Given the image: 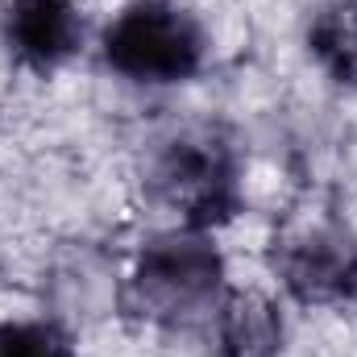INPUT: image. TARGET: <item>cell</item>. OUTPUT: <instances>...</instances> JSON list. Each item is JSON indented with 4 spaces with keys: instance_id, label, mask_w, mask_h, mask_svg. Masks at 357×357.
Masks as SVG:
<instances>
[{
    "instance_id": "8",
    "label": "cell",
    "mask_w": 357,
    "mask_h": 357,
    "mask_svg": "<svg viewBox=\"0 0 357 357\" xmlns=\"http://www.w3.org/2000/svg\"><path fill=\"white\" fill-rule=\"evenodd\" d=\"M0 357H79V349L50 316H8L0 320Z\"/></svg>"
},
{
    "instance_id": "5",
    "label": "cell",
    "mask_w": 357,
    "mask_h": 357,
    "mask_svg": "<svg viewBox=\"0 0 357 357\" xmlns=\"http://www.w3.org/2000/svg\"><path fill=\"white\" fill-rule=\"evenodd\" d=\"M0 42L29 75H54L88 46V17L79 0H4Z\"/></svg>"
},
{
    "instance_id": "1",
    "label": "cell",
    "mask_w": 357,
    "mask_h": 357,
    "mask_svg": "<svg viewBox=\"0 0 357 357\" xmlns=\"http://www.w3.org/2000/svg\"><path fill=\"white\" fill-rule=\"evenodd\" d=\"M225 295H229V262L216 245V233L178 225L150 233L133 250L116 287L125 320L154 333L208 328Z\"/></svg>"
},
{
    "instance_id": "7",
    "label": "cell",
    "mask_w": 357,
    "mask_h": 357,
    "mask_svg": "<svg viewBox=\"0 0 357 357\" xmlns=\"http://www.w3.org/2000/svg\"><path fill=\"white\" fill-rule=\"evenodd\" d=\"M312 63L341 88H357V0H324L307 21Z\"/></svg>"
},
{
    "instance_id": "6",
    "label": "cell",
    "mask_w": 357,
    "mask_h": 357,
    "mask_svg": "<svg viewBox=\"0 0 357 357\" xmlns=\"http://www.w3.org/2000/svg\"><path fill=\"white\" fill-rule=\"evenodd\" d=\"M212 357H282L287 354V316L262 291H233L220 299L212 324Z\"/></svg>"
},
{
    "instance_id": "3",
    "label": "cell",
    "mask_w": 357,
    "mask_h": 357,
    "mask_svg": "<svg viewBox=\"0 0 357 357\" xmlns=\"http://www.w3.org/2000/svg\"><path fill=\"white\" fill-rule=\"evenodd\" d=\"M96 46L100 63L133 88H183L212 59V33L187 0H125Z\"/></svg>"
},
{
    "instance_id": "2",
    "label": "cell",
    "mask_w": 357,
    "mask_h": 357,
    "mask_svg": "<svg viewBox=\"0 0 357 357\" xmlns=\"http://www.w3.org/2000/svg\"><path fill=\"white\" fill-rule=\"evenodd\" d=\"M146 199L178 229H225L245 204V162L229 129L191 121L146 150Z\"/></svg>"
},
{
    "instance_id": "4",
    "label": "cell",
    "mask_w": 357,
    "mask_h": 357,
    "mask_svg": "<svg viewBox=\"0 0 357 357\" xmlns=\"http://www.w3.org/2000/svg\"><path fill=\"white\" fill-rule=\"evenodd\" d=\"M270 270L299 307H341L357 299V229L333 212H303L270 241Z\"/></svg>"
}]
</instances>
